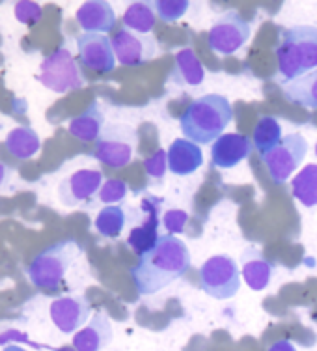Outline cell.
<instances>
[{
  "label": "cell",
  "mask_w": 317,
  "mask_h": 351,
  "mask_svg": "<svg viewBox=\"0 0 317 351\" xmlns=\"http://www.w3.org/2000/svg\"><path fill=\"white\" fill-rule=\"evenodd\" d=\"M283 95L288 101L301 107L317 108V69L283 84Z\"/></svg>",
  "instance_id": "cell-23"
},
{
  "label": "cell",
  "mask_w": 317,
  "mask_h": 351,
  "mask_svg": "<svg viewBox=\"0 0 317 351\" xmlns=\"http://www.w3.org/2000/svg\"><path fill=\"white\" fill-rule=\"evenodd\" d=\"M282 125L272 116H264L256 123L254 133H252V144L256 146V149L262 156L272 152L282 142Z\"/></svg>",
  "instance_id": "cell-26"
},
{
  "label": "cell",
  "mask_w": 317,
  "mask_h": 351,
  "mask_svg": "<svg viewBox=\"0 0 317 351\" xmlns=\"http://www.w3.org/2000/svg\"><path fill=\"white\" fill-rule=\"evenodd\" d=\"M190 269V252L176 236L159 237V243L140 256L131 269V277L140 295H155Z\"/></svg>",
  "instance_id": "cell-1"
},
{
  "label": "cell",
  "mask_w": 317,
  "mask_h": 351,
  "mask_svg": "<svg viewBox=\"0 0 317 351\" xmlns=\"http://www.w3.org/2000/svg\"><path fill=\"white\" fill-rule=\"evenodd\" d=\"M250 36H252L250 21L241 17L237 12H226L211 25L207 45L213 53L220 56H231L250 40Z\"/></svg>",
  "instance_id": "cell-9"
},
{
  "label": "cell",
  "mask_w": 317,
  "mask_h": 351,
  "mask_svg": "<svg viewBox=\"0 0 317 351\" xmlns=\"http://www.w3.org/2000/svg\"><path fill=\"white\" fill-rule=\"evenodd\" d=\"M153 6L159 19L164 23H176L187 14L190 2L189 0H155Z\"/></svg>",
  "instance_id": "cell-28"
},
{
  "label": "cell",
  "mask_w": 317,
  "mask_h": 351,
  "mask_svg": "<svg viewBox=\"0 0 317 351\" xmlns=\"http://www.w3.org/2000/svg\"><path fill=\"white\" fill-rule=\"evenodd\" d=\"M51 322L64 335L79 332L81 327L90 319L92 304L84 295H68V298L54 299L49 308Z\"/></svg>",
  "instance_id": "cell-11"
},
{
  "label": "cell",
  "mask_w": 317,
  "mask_h": 351,
  "mask_svg": "<svg viewBox=\"0 0 317 351\" xmlns=\"http://www.w3.org/2000/svg\"><path fill=\"white\" fill-rule=\"evenodd\" d=\"M75 19L79 27L84 30V34H107L116 25L114 8L108 4L107 0H88L84 2Z\"/></svg>",
  "instance_id": "cell-16"
},
{
  "label": "cell",
  "mask_w": 317,
  "mask_h": 351,
  "mask_svg": "<svg viewBox=\"0 0 317 351\" xmlns=\"http://www.w3.org/2000/svg\"><path fill=\"white\" fill-rule=\"evenodd\" d=\"M308 156V141L301 133H290L282 138L277 148L262 156V161L269 170L270 180L282 185L291 178V174L303 165Z\"/></svg>",
  "instance_id": "cell-8"
},
{
  "label": "cell",
  "mask_w": 317,
  "mask_h": 351,
  "mask_svg": "<svg viewBox=\"0 0 317 351\" xmlns=\"http://www.w3.org/2000/svg\"><path fill=\"white\" fill-rule=\"evenodd\" d=\"M2 351H27V350H25V348H21V346H17V344H10V346H6V348H4Z\"/></svg>",
  "instance_id": "cell-35"
},
{
  "label": "cell",
  "mask_w": 317,
  "mask_h": 351,
  "mask_svg": "<svg viewBox=\"0 0 317 351\" xmlns=\"http://www.w3.org/2000/svg\"><path fill=\"white\" fill-rule=\"evenodd\" d=\"M112 47H114L116 60L127 68L144 66L157 56L159 45L153 36H144L131 32L127 28L118 30L112 36Z\"/></svg>",
  "instance_id": "cell-10"
},
{
  "label": "cell",
  "mask_w": 317,
  "mask_h": 351,
  "mask_svg": "<svg viewBox=\"0 0 317 351\" xmlns=\"http://www.w3.org/2000/svg\"><path fill=\"white\" fill-rule=\"evenodd\" d=\"M114 331H112V324L107 312L99 311L95 312L90 324L75 332L73 337V348L75 351H103L110 342H112Z\"/></svg>",
  "instance_id": "cell-17"
},
{
  "label": "cell",
  "mask_w": 317,
  "mask_h": 351,
  "mask_svg": "<svg viewBox=\"0 0 317 351\" xmlns=\"http://www.w3.org/2000/svg\"><path fill=\"white\" fill-rule=\"evenodd\" d=\"M41 14H43V10H41L40 4H36V2H30V0H21L15 4V17L19 23L23 25H36V23H40Z\"/></svg>",
  "instance_id": "cell-32"
},
{
  "label": "cell",
  "mask_w": 317,
  "mask_h": 351,
  "mask_svg": "<svg viewBox=\"0 0 317 351\" xmlns=\"http://www.w3.org/2000/svg\"><path fill=\"white\" fill-rule=\"evenodd\" d=\"M233 120V107L226 95L205 94L185 108L179 128L185 138L198 146L213 144Z\"/></svg>",
  "instance_id": "cell-2"
},
{
  "label": "cell",
  "mask_w": 317,
  "mask_h": 351,
  "mask_svg": "<svg viewBox=\"0 0 317 351\" xmlns=\"http://www.w3.org/2000/svg\"><path fill=\"white\" fill-rule=\"evenodd\" d=\"M103 172L95 169H82L62 180L58 185V198L66 208H75L99 195L103 187Z\"/></svg>",
  "instance_id": "cell-13"
},
{
  "label": "cell",
  "mask_w": 317,
  "mask_h": 351,
  "mask_svg": "<svg viewBox=\"0 0 317 351\" xmlns=\"http://www.w3.org/2000/svg\"><path fill=\"white\" fill-rule=\"evenodd\" d=\"M127 224V213L120 206H105L95 217V232L107 239H116L122 236L123 228Z\"/></svg>",
  "instance_id": "cell-27"
},
{
  "label": "cell",
  "mask_w": 317,
  "mask_h": 351,
  "mask_svg": "<svg viewBox=\"0 0 317 351\" xmlns=\"http://www.w3.org/2000/svg\"><path fill=\"white\" fill-rule=\"evenodd\" d=\"M123 27L136 34L149 36L155 28L157 12L153 2H133L122 17Z\"/></svg>",
  "instance_id": "cell-24"
},
{
  "label": "cell",
  "mask_w": 317,
  "mask_h": 351,
  "mask_svg": "<svg viewBox=\"0 0 317 351\" xmlns=\"http://www.w3.org/2000/svg\"><path fill=\"white\" fill-rule=\"evenodd\" d=\"M291 195L304 208L317 206V165H306L293 180H291Z\"/></svg>",
  "instance_id": "cell-25"
},
{
  "label": "cell",
  "mask_w": 317,
  "mask_h": 351,
  "mask_svg": "<svg viewBox=\"0 0 317 351\" xmlns=\"http://www.w3.org/2000/svg\"><path fill=\"white\" fill-rule=\"evenodd\" d=\"M316 157H317V144H316Z\"/></svg>",
  "instance_id": "cell-36"
},
{
  "label": "cell",
  "mask_w": 317,
  "mask_h": 351,
  "mask_svg": "<svg viewBox=\"0 0 317 351\" xmlns=\"http://www.w3.org/2000/svg\"><path fill=\"white\" fill-rule=\"evenodd\" d=\"M162 200L155 196H148L142 200V211L146 213L144 223L135 226L129 232L127 247L138 256H144L146 252L153 249L159 243V211H161Z\"/></svg>",
  "instance_id": "cell-14"
},
{
  "label": "cell",
  "mask_w": 317,
  "mask_h": 351,
  "mask_svg": "<svg viewBox=\"0 0 317 351\" xmlns=\"http://www.w3.org/2000/svg\"><path fill=\"white\" fill-rule=\"evenodd\" d=\"M189 221V213L183 210H168L162 215V226L168 236H179L185 232V224Z\"/></svg>",
  "instance_id": "cell-31"
},
{
  "label": "cell",
  "mask_w": 317,
  "mask_h": 351,
  "mask_svg": "<svg viewBox=\"0 0 317 351\" xmlns=\"http://www.w3.org/2000/svg\"><path fill=\"white\" fill-rule=\"evenodd\" d=\"M77 51L84 68L95 73H110L116 68L112 40L107 34H81L77 38Z\"/></svg>",
  "instance_id": "cell-12"
},
{
  "label": "cell",
  "mask_w": 317,
  "mask_h": 351,
  "mask_svg": "<svg viewBox=\"0 0 317 351\" xmlns=\"http://www.w3.org/2000/svg\"><path fill=\"white\" fill-rule=\"evenodd\" d=\"M144 170L149 180H162L168 170V154L166 149H157L153 156L144 161Z\"/></svg>",
  "instance_id": "cell-30"
},
{
  "label": "cell",
  "mask_w": 317,
  "mask_h": 351,
  "mask_svg": "<svg viewBox=\"0 0 317 351\" xmlns=\"http://www.w3.org/2000/svg\"><path fill=\"white\" fill-rule=\"evenodd\" d=\"M136 141L135 128L127 123H108L95 142L94 157L110 169H123L133 161Z\"/></svg>",
  "instance_id": "cell-6"
},
{
  "label": "cell",
  "mask_w": 317,
  "mask_h": 351,
  "mask_svg": "<svg viewBox=\"0 0 317 351\" xmlns=\"http://www.w3.org/2000/svg\"><path fill=\"white\" fill-rule=\"evenodd\" d=\"M15 178V170L8 167L4 162H0V191H6L10 182Z\"/></svg>",
  "instance_id": "cell-33"
},
{
  "label": "cell",
  "mask_w": 317,
  "mask_h": 351,
  "mask_svg": "<svg viewBox=\"0 0 317 351\" xmlns=\"http://www.w3.org/2000/svg\"><path fill=\"white\" fill-rule=\"evenodd\" d=\"M168 170L176 176H190L203 165V152L187 138H176L166 149Z\"/></svg>",
  "instance_id": "cell-18"
},
{
  "label": "cell",
  "mask_w": 317,
  "mask_h": 351,
  "mask_svg": "<svg viewBox=\"0 0 317 351\" xmlns=\"http://www.w3.org/2000/svg\"><path fill=\"white\" fill-rule=\"evenodd\" d=\"M267 351H297V348L291 340H277L275 344H270Z\"/></svg>",
  "instance_id": "cell-34"
},
{
  "label": "cell",
  "mask_w": 317,
  "mask_h": 351,
  "mask_svg": "<svg viewBox=\"0 0 317 351\" xmlns=\"http://www.w3.org/2000/svg\"><path fill=\"white\" fill-rule=\"evenodd\" d=\"M82 254V247L75 239H62L38 252L28 263L27 277L36 288L56 290L68 275L69 267Z\"/></svg>",
  "instance_id": "cell-4"
},
{
  "label": "cell",
  "mask_w": 317,
  "mask_h": 351,
  "mask_svg": "<svg viewBox=\"0 0 317 351\" xmlns=\"http://www.w3.org/2000/svg\"><path fill=\"white\" fill-rule=\"evenodd\" d=\"M105 129V114H103L99 101H92L88 108L75 116L69 122V133L81 142H97Z\"/></svg>",
  "instance_id": "cell-20"
},
{
  "label": "cell",
  "mask_w": 317,
  "mask_h": 351,
  "mask_svg": "<svg viewBox=\"0 0 317 351\" xmlns=\"http://www.w3.org/2000/svg\"><path fill=\"white\" fill-rule=\"evenodd\" d=\"M200 288L216 301H226L241 288V271L231 256L216 254L207 258L200 267Z\"/></svg>",
  "instance_id": "cell-5"
},
{
  "label": "cell",
  "mask_w": 317,
  "mask_h": 351,
  "mask_svg": "<svg viewBox=\"0 0 317 351\" xmlns=\"http://www.w3.org/2000/svg\"><path fill=\"white\" fill-rule=\"evenodd\" d=\"M129 185L123 180L112 178L103 183L101 191H99V200L107 206H116L118 202H122L123 198L127 196Z\"/></svg>",
  "instance_id": "cell-29"
},
{
  "label": "cell",
  "mask_w": 317,
  "mask_h": 351,
  "mask_svg": "<svg viewBox=\"0 0 317 351\" xmlns=\"http://www.w3.org/2000/svg\"><path fill=\"white\" fill-rule=\"evenodd\" d=\"M277 60L286 84L317 69V27L301 25L282 30Z\"/></svg>",
  "instance_id": "cell-3"
},
{
  "label": "cell",
  "mask_w": 317,
  "mask_h": 351,
  "mask_svg": "<svg viewBox=\"0 0 317 351\" xmlns=\"http://www.w3.org/2000/svg\"><path fill=\"white\" fill-rule=\"evenodd\" d=\"M275 265L262 256V252L249 247L243 254V278L250 290L264 291L272 280Z\"/></svg>",
  "instance_id": "cell-19"
},
{
  "label": "cell",
  "mask_w": 317,
  "mask_h": 351,
  "mask_svg": "<svg viewBox=\"0 0 317 351\" xmlns=\"http://www.w3.org/2000/svg\"><path fill=\"white\" fill-rule=\"evenodd\" d=\"M252 154V141L239 133H226L211 144V161L216 169H233Z\"/></svg>",
  "instance_id": "cell-15"
},
{
  "label": "cell",
  "mask_w": 317,
  "mask_h": 351,
  "mask_svg": "<svg viewBox=\"0 0 317 351\" xmlns=\"http://www.w3.org/2000/svg\"><path fill=\"white\" fill-rule=\"evenodd\" d=\"M6 148L15 159L27 161L40 154L41 138L32 128H15L8 133Z\"/></svg>",
  "instance_id": "cell-22"
},
{
  "label": "cell",
  "mask_w": 317,
  "mask_h": 351,
  "mask_svg": "<svg viewBox=\"0 0 317 351\" xmlns=\"http://www.w3.org/2000/svg\"><path fill=\"white\" fill-rule=\"evenodd\" d=\"M38 81L56 94H68L84 86L81 68L66 47L56 49L54 53L43 58Z\"/></svg>",
  "instance_id": "cell-7"
},
{
  "label": "cell",
  "mask_w": 317,
  "mask_h": 351,
  "mask_svg": "<svg viewBox=\"0 0 317 351\" xmlns=\"http://www.w3.org/2000/svg\"><path fill=\"white\" fill-rule=\"evenodd\" d=\"M176 68L172 71L170 81L187 84V86H200L205 79L203 64L198 60V56L190 47H185L176 53Z\"/></svg>",
  "instance_id": "cell-21"
}]
</instances>
